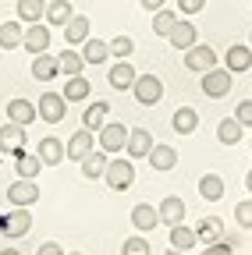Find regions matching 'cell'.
Instances as JSON below:
<instances>
[{
  "mask_svg": "<svg viewBox=\"0 0 252 255\" xmlns=\"http://www.w3.org/2000/svg\"><path fill=\"white\" fill-rule=\"evenodd\" d=\"M199 255H235V245L224 238V241H217V245H206Z\"/></svg>",
  "mask_w": 252,
  "mask_h": 255,
  "instance_id": "cell-41",
  "label": "cell"
},
{
  "mask_svg": "<svg viewBox=\"0 0 252 255\" xmlns=\"http://www.w3.org/2000/svg\"><path fill=\"white\" fill-rule=\"evenodd\" d=\"M7 202L11 206H32V202H39V184H32L28 177H18L14 184H7Z\"/></svg>",
  "mask_w": 252,
  "mask_h": 255,
  "instance_id": "cell-6",
  "label": "cell"
},
{
  "mask_svg": "<svg viewBox=\"0 0 252 255\" xmlns=\"http://www.w3.org/2000/svg\"><path fill=\"white\" fill-rule=\"evenodd\" d=\"M249 46H252V36H249Z\"/></svg>",
  "mask_w": 252,
  "mask_h": 255,
  "instance_id": "cell-50",
  "label": "cell"
},
{
  "mask_svg": "<svg viewBox=\"0 0 252 255\" xmlns=\"http://www.w3.org/2000/svg\"><path fill=\"white\" fill-rule=\"evenodd\" d=\"M103 181H107L114 191H128V188L135 184V163H132V159H124V156L110 159V163H107V174H103Z\"/></svg>",
  "mask_w": 252,
  "mask_h": 255,
  "instance_id": "cell-1",
  "label": "cell"
},
{
  "mask_svg": "<svg viewBox=\"0 0 252 255\" xmlns=\"http://www.w3.org/2000/svg\"><path fill=\"white\" fill-rule=\"evenodd\" d=\"M146 159H149L153 170H174V167H178V152H174L171 145H153Z\"/></svg>",
  "mask_w": 252,
  "mask_h": 255,
  "instance_id": "cell-23",
  "label": "cell"
},
{
  "mask_svg": "<svg viewBox=\"0 0 252 255\" xmlns=\"http://www.w3.org/2000/svg\"><path fill=\"white\" fill-rule=\"evenodd\" d=\"M132 50H135V43H132V36H114V39H110V53H114V57H121V60H124V57H128Z\"/></svg>",
  "mask_w": 252,
  "mask_h": 255,
  "instance_id": "cell-39",
  "label": "cell"
},
{
  "mask_svg": "<svg viewBox=\"0 0 252 255\" xmlns=\"http://www.w3.org/2000/svg\"><path fill=\"white\" fill-rule=\"evenodd\" d=\"M36 117H39V110L28 103V100H7V121H14V124L28 128Z\"/></svg>",
  "mask_w": 252,
  "mask_h": 255,
  "instance_id": "cell-21",
  "label": "cell"
},
{
  "mask_svg": "<svg viewBox=\"0 0 252 255\" xmlns=\"http://www.w3.org/2000/svg\"><path fill=\"white\" fill-rule=\"evenodd\" d=\"M39 117L46 121V124H60V121H64V114H68V100H64V92H43L39 96Z\"/></svg>",
  "mask_w": 252,
  "mask_h": 255,
  "instance_id": "cell-4",
  "label": "cell"
},
{
  "mask_svg": "<svg viewBox=\"0 0 252 255\" xmlns=\"http://www.w3.org/2000/svg\"><path fill=\"white\" fill-rule=\"evenodd\" d=\"M217 138L224 142V145H238V142H242V124H238V117L220 121V124H217Z\"/></svg>",
  "mask_w": 252,
  "mask_h": 255,
  "instance_id": "cell-36",
  "label": "cell"
},
{
  "mask_svg": "<svg viewBox=\"0 0 252 255\" xmlns=\"http://www.w3.org/2000/svg\"><path fill=\"white\" fill-rule=\"evenodd\" d=\"M82 60L85 64H107L110 60V39H85L82 43Z\"/></svg>",
  "mask_w": 252,
  "mask_h": 255,
  "instance_id": "cell-19",
  "label": "cell"
},
{
  "mask_svg": "<svg viewBox=\"0 0 252 255\" xmlns=\"http://www.w3.org/2000/svg\"><path fill=\"white\" fill-rule=\"evenodd\" d=\"M89 28H92V25H89V18H85V14H75V18L64 25V43H68V46L85 43V39H89Z\"/></svg>",
  "mask_w": 252,
  "mask_h": 255,
  "instance_id": "cell-24",
  "label": "cell"
},
{
  "mask_svg": "<svg viewBox=\"0 0 252 255\" xmlns=\"http://www.w3.org/2000/svg\"><path fill=\"white\" fill-rule=\"evenodd\" d=\"M36 255H64V248H60V245H57V241H43V245H39V252H36Z\"/></svg>",
  "mask_w": 252,
  "mask_h": 255,
  "instance_id": "cell-44",
  "label": "cell"
},
{
  "mask_svg": "<svg viewBox=\"0 0 252 255\" xmlns=\"http://www.w3.org/2000/svg\"><path fill=\"white\" fill-rule=\"evenodd\" d=\"M135 78H139V71L132 68L128 60H117L114 68L107 71V82H110V89H117V92H132V85H135Z\"/></svg>",
  "mask_w": 252,
  "mask_h": 255,
  "instance_id": "cell-10",
  "label": "cell"
},
{
  "mask_svg": "<svg viewBox=\"0 0 252 255\" xmlns=\"http://www.w3.org/2000/svg\"><path fill=\"white\" fill-rule=\"evenodd\" d=\"M153 145H156V142H153V135H149V128H132L124 152H128V156H149Z\"/></svg>",
  "mask_w": 252,
  "mask_h": 255,
  "instance_id": "cell-20",
  "label": "cell"
},
{
  "mask_svg": "<svg viewBox=\"0 0 252 255\" xmlns=\"http://www.w3.org/2000/svg\"><path fill=\"white\" fill-rule=\"evenodd\" d=\"M39 159H43V167H57L60 159H68V145L60 142V138H53V135H46V138H39Z\"/></svg>",
  "mask_w": 252,
  "mask_h": 255,
  "instance_id": "cell-12",
  "label": "cell"
},
{
  "mask_svg": "<svg viewBox=\"0 0 252 255\" xmlns=\"http://www.w3.org/2000/svg\"><path fill=\"white\" fill-rule=\"evenodd\" d=\"M185 68L188 71H210V68H217V50L196 43L192 50H185Z\"/></svg>",
  "mask_w": 252,
  "mask_h": 255,
  "instance_id": "cell-9",
  "label": "cell"
},
{
  "mask_svg": "<svg viewBox=\"0 0 252 255\" xmlns=\"http://www.w3.org/2000/svg\"><path fill=\"white\" fill-rule=\"evenodd\" d=\"M121 255H149V241H142V234H135L121 245Z\"/></svg>",
  "mask_w": 252,
  "mask_h": 255,
  "instance_id": "cell-38",
  "label": "cell"
},
{
  "mask_svg": "<svg viewBox=\"0 0 252 255\" xmlns=\"http://www.w3.org/2000/svg\"><path fill=\"white\" fill-rule=\"evenodd\" d=\"M196 234H199L203 245H217V241L228 238V234H224V220H220V216H203L199 227H196Z\"/></svg>",
  "mask_w": 252,
  "mask_h": 255,
  "instance_id": "cell-17",
  "label": "cell"
},
{
  "mask_svg": "<svg viewBox=\"0 0 252 255\" xmlns=\"http://www.w3.org/2000/svg\"><path fill=\"white\" fill-rule=\"evenodd\" d=\"M164 4H167V0H142V7H146V11H160Z\"/></svg>",
  "mask_w": 252,
  "mask_h": 255,
  "instance_id": "cell-45",
  "label": "cell"
},
{
  "mask_svg": "<svg viewBox=\"0 0 252 255\" xmlns=\"http://www.w3.org/2000/svg\"><path fill=\"white\" fill-rule=\"evenodd\" d=\"M132 96L142 103V107H156L164 100V82L156 78V75H139L135 85H132Z\"/></svg>",
  "mask_w": 252,
  "mask_h": 255,
  "instance_id": "cell-2",
  "label": "cell"
},
{
  "mask_svg": "<svg viewBox=\"0 0 252 255\" xmlns=\"http://www.w3.org/2000/svg\"><path fill=\"white\" fill-rule=\"evenodd\" d=\"M228 71L235 75V71H252V46L249 43H235V46H228Z\"/></svg>",
  "mask_w": 252,
  "mask_h": 255,
  "instance_id": "cell-16",
  "label": "cell"
},
{
  "mask_svg": "<svg viewBox=\"0 0 252 255\" xmlns=\"http://www.w3.org/2000/svg\"><path fill=\"white\" fill-rule=\"evenodd\" d=\"M245 188H249V191H252V170H249V174H245Z\"/></svg>",
  "mask_w": 252,
  "mask_h": 255,
  "instance_id": "cell-47",
  "label": "cell"
},
{
  "mask_svg": "<svg viewBox=\"0 0 252 255\" xmlns=\"http://www.w3.org/2000/svg\"><path fill=\"white\" fill-rule=\"evenodd\" d=\"M21 25L25 21H4V25H0V46H4V50H14V46L25 43V28Z\"/></svg>",
  "mask_w": 252,
  "mask_h": 255,
  "instance_id": "cell-31",
  "label": "cell"
},
{
  "mask_svg": "<svg viewBox=\"0 0 252 255\" xmlns=\"http://www.w3.org/2000/svg\"><path fill=\"white\" fill-rule=\"evenodd\" d=\"M96 149V138H92V131L89 128H78V131L71 135V142H68V159H75V163H82V159Z\"/></svg>",
  "mask_w": 252,
  "mask_h": 255,
  "instance_id": "cell-13",
  "label": "cell"
},
{
  "mask_svg": "<svg viewBox=\"0 0 252 255\" xmlns=\"http://www.w3.org/2000/svg\"><path fill=\"white\" fill-rule=\"evenodd\" d=\"M156 209H160V223H167V227H178V223H185V202H181L178 195H167Z\"/></svg>",
  "mask_w": 252,
  "mask_h": 255,
  "instance_id": "cell-22",
  "label": "cell"
},
{
  "mask_svg": "<svg viewBox=\"0 0 252 255\" xmlns=\"http://www.w3.org/2000/svg\"><path fill=\"white\" fill-rule=\"evenodd\" d=\"M231 85H235V78H231L228 68H210V71H203V92L210 96V100H224V96L231 92Z\"/></svg>",
  "mask_w": 252,
  "mask_h": 255,
  "instance_id": "cell-3",
  "label": "cell"
},
{
  "mask_svg": "<svg viewBox=\"0 0 252 255\" xmlns=\"http://www.w3.org/2000/svg\"><path fill=\"white\" fill-rule=\"evenodd\" d=\"M107 156H110V152H103V149L96 152V149H92V152L82 159V174H85V177H103V174H107V163H110Z\"/></svg>",
  "mask_w": 252,
  "mask_h": 255,
  "instance_id": "cell-33",
  "label": "cell"
},
{
  "mask_svg": "<svg viewBox=\"0 0 252 255\" xmlns=\"http://www.w3.org/2000/svg\"><path fill=\"white\" fill-rule=\"evenodd\" d=\"M171 128L178 135H192L196 128H199V114L192 110V107H178L174 110V121H171Z\"/></svg>",
  "mask_w": 252,
  "mask_h": 255,
  "instance_id": "cell-28",
  "label": "cell"
},
{
  "mask_svg": "<svg viewBox=\"0 0 252 255\" xmlns=\"http://www.w3.org/2000/svg\"><path fill=\"white\" fill-rule=\"evenodd\" d=\"M71 255H82V252H71Z\"/></svg>",
  "mask_w": 252,
  "mask_h": 255,
  "instance_id": "cell-49",
  "label": "cell"
},
{
  "mask_svg": "<svg viewBox=\"0 0 252 255\" xmlns=\"http://www.w3.org/2000/svg\"><path fill=\"white\" fill-rule=\"evenodd\" d=\"M39 18H46V0H18V21L32 25Z\"/></svg>",
  "mask_w": 252,
  "mask_h": 255,
  "instance_id": "cell-34",
  "label": "cell"
},
{
  "mask_svg": "<svg viewBox=\"0 0 252 255\" xmlns=\"http://www.w3.org/2000/svg\"><path fill=\"white\" fill-rule=\"evenodd\" d=\"M235 220H238V227H242V231L252 227V199H245V202L235 206Z\"/></svg>",
  "mask_w": 252,
  "mask_h": 255,
  "instance_id": "cell-40",
  "label": "cell"
},
{
  "mask_svg": "<svg viewBox=\"0 0 252 255\" xmlns=\"http://www.w3.org/2000/svg\"><path fill=\"white\" fill-rule=\"evenodd\" d=\"M196 39H199V32H196V25L188 21V18H178V25L171 28V36H167V43H171L174 50H192Z\"/></svg>",
  "mask_w": 252,
  "mask_h": 255,
  "instance_id": "cell-11",
  "label": "cell"
},
{
  "mask_svg": "<svg viewBox=\"0 0 252 255\" xmlns=\"http://www.w3.org/2000/svg\"><path fill=\"white\" fill-rule=\"evenodd\" d=\"M0 255H21L18 248H4V252H0Z\"/></svg>",
  "mask_w": 252,
  "mask_h": 255,
  "instance_id": "cell-46",
  "label": "cell"
},
{
  "mask_svg": "<svg viewBox=\"0 0 252 255\" xmlns=\"http://www.w3.org/2000/svg\"><path fill=\"white\" fill-rule=\"evenodd\" d=\"M199 195H203L206 202H220V199H224V181H220L217 174L199 177Z\"/></svg>",
  "mask_w": 252,
  "mask_h": 255,
  "instance_id": "cell-35",
  "label": "cell"
},
{
  "mask_svg": "<svg viewBox=\"0 0 252 255\" xmlns=\"http://www.w3.org/2000/svg\"><path fill=\"white\" fill-rule=\"evenodd\" d=\"M89 96H92L89 78H85V75H71L68 85H64V100H68V103H85Z\"/></svg>",
  "mask_w": 252,
  "mask_h": 255,
  "instance_id": "cell-25",
  "label": "cell"
},
{
  "mask_svg": "<svg viewBox=\"0 0 252 255\" xmlns=\"http://www.w3.org/2000/svg\"><path fill=\"white\" fill-rule=\"evenodd\" d=\"M28 227H32V213H28L25 206H14V213L0 216V231H4L11 241L21 238V234H28Z\"/></svg>",
  "mask_w": 252,
  "mask_h": 255,
  "instance_id": "cell-5",
  "label": "cell"
},
{
  "mask_svg": "<svg viewBox=\"0 0 252 255\" xmlns=\"http://www.w3.org/2000/svg\"><path fill=\"white\" fill-rule=\"evenodd\" d=\"M167 255H185V252H178V248H167Z\"/></svg>",
  "mask_w": 252,
  "mask_h": 255,
  "instance_id": "cell-48",
  "label": "cell"
},
{
  "mask_svg": "<svg viewBox=\"0 0 252 255\" xmlns=\"http://www.w3.org/2000/svg\"><path fill=\"white\" fill-rule=\"evenodd\" d=\"M132 223L139 234H149L153 227H160V209H153L149 202H139V206H132Z\"/></svg>",
  "mask_w": 252,
  "mask_h": 255,
  "instance_id": "cell-14",
  "label": "cell"
},
{
  "mask_svg": "<svg viewBox=\"0 0 252 255\" xmlns=\"http://www.w3.org/2000/svg\"><path fill=\"white\" fill-rule=\"evenodd\" d=\"M235 117H238L242 128H252V100H242L238 110H235Z\"/></svg>",
  "mask_w": 252,
  "mask_h": 255,
  "instance_id": "cell-42",
  "label": "cell"
},
{
  "mask_svg": "<svg viewBox=\"0 0 252 255\" xmlns=\"http://www.w3.org/2000/svg\"><path fill=\"white\" fill-rule=\"evenodd\" d=\"M196 245H199V234H196V227H185V223L171 227V248H178V252H188V248H196Z\"/></svg>",
  "mask_w": 252,
  "mask_h": 255,
  "instance_id": "cell-30",
  "label": "cell"
},
{
  "mask_svg": "<svg viewBox=\"0 0 252 255\" xmlns=\"http://www.w3.org/2000/svg\"><path fill=\"white\" fill-rule=\"evenodd\" d=\"M174 25H178V18H174V14H171L167 7H160V11H153V32H156V36H164V39H167Z\"/></svg>",
  "mask_w": 252,
  "mask_h": 255,
  "instance_id": "cell-37",
  "label": "cell"
},
{
  "mask_svg": "<svg viewBox=\"0 0 252 255\" xmlns=\"http://www.w3.org/2000/svg\"><path fill=\"white\" fill-rule=\"evenodd\" d=\"M14 170H18V177L36 181V174L43 170V159H39V152H25V149H18V152H14Z\"/></svg>",
  "mask_w": 252,
  "mask_h": 255,
  "instance_id": "cell-18",
  "label": "cell"
},
{
  "mask_svg": "<svg viewBox=\"0 0 252 255\" xmlns=\"http://www.w3.org/2000/svg\"><path fill=\"white\" fill-rule=\"evenodd\" d=\"M18 149H25V128L7 121L0 128V152H18Z\"/></svg>",
  "mask_w": 252,
  "mask_h": 255,
  "instance_id": "cell-15",
  "label": "cell"
},
{
  "mask_svg": "<svg viewBox=\"0 0 252 255\" xmlns=\"http://www.w3.org/2000/svg\"><path fill=\"white\" fill-rule=\"evenodd\" d=\"M107 114H110V107H107L103 100L89 103V107H85V117H82V128H89V131H100V128L107 124Z\"/></svg>",
  "mask_w": 252,
  "mask_h": 255,
  "instance_id": "cell-29",
  "label": "cell"
},
{
  "mask_svg": "<svg viewBox=\"0 0 252 255\" xmlns=\"http://www.w3.org/2000/svg\"><path fill=\"white\" fill-rule=\"evenodd\" d=\"M206 7V0H178V11L181 14H199Z\"/></svg>",
  "mask_w": 252,
  "mask_h": 255,
  "instance_id": "cell-43",
  "label": "cell"
},
{
  "mask_svg": "<svg viewBox=\"0 0 252 255\" xmlns=\"http://www.w3.org/2000/svg\"><path fill=\"white\" fill-rule=\"evenodd\" d=\"M128 131H132V128H124V124H103L100 128V149L103 152H121L124 145H128Z\"/></svg>",
  "mask_w": 252,
  "mask_h": 255,
  "instance_id": "cell-7",
  "label": "cell"
},
{
  "mask_svg": "<svg viewBox=\"0 0 252 255\" xmlns=\"http://www.w3.org/2000/svg\"><path fill=\"white\" fill-rule=\"evenodd\" d=\"M32 57H39V53H50V25H39V21H32L25 28V43H21Z\"/></svg>",
  "mask_w": 252,
  "mask_h": 255,
  "instance_id": "cell-8",
  "label": "cell"
},
{
  "mask_svg": "<svg viewBox=\"0 0 252 255\" xmlns=\"http://www.w3.org/2000/svg\"><path fill=\"white\" fill-rule=\"evenodd\" d=\"M71 18H75V7L68 4V0H53V4H46V25H60V28H64Z\"/></svg>",
  "mask_w": 252,
  "mask_h": 255,
  "instance_id": "cell-32",
  "label": "cell"
},
{
  "mask_svg": "<svg viewBox=\"0 0 252 255\" xmlns=\"http://www.w3.org/2000/svg\"><path fill=\"white\" fill-rule=\"evenodd\" d=\"M57 64H60V75H82L85 71V60H82V53L75 50V46H68V50H60L57 53Z\"/></svg>",
  "mask_w": 252,
  "mask_h": 255,
  "instance_id": "cell-27",
  "label": "cell"
},
{
  "mask_svg": "<svg viewBox=\"0 0 252 255\" xmlns=\"http://www.w3.org/2000/svg\"><path fill=\"white\" fill-rule=\"evenodd\" d=\"M57 75H60V64H57L53 53H39V57L32 60V78L50 82V78H57Z\"/></svg>",
  "mask_w": 252,
  "mask_h": 255,
  "instance_id": "cell-26",
  "label": "cell"
}]
</instances>
